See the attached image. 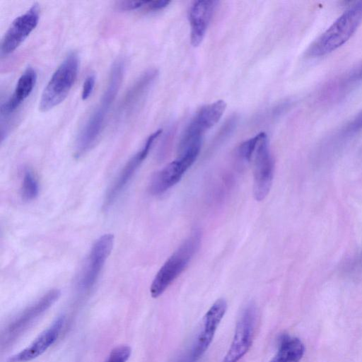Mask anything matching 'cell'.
<instances>
[{"mask_svg":"<svg viewBox=\"0 0 362 362\" xmlns=\"http://www.w3.org/2000/svg\"><path fill=\"white\" fill-rule=\"evenodd\" d=\"M362 79V64L354 69L350 74V81H358Z\"/></svg>","mask_w":362,"mask_h":362,"instance_id":"484cf974","label":"cell"},{"mask_svg":"<svg viewBox=\"0 0 362 362\" xmlns=\"http://www.w3.org/2000/svg\"><path fill=\"white\" fill-rule=\"evenodd\" d=\"M95 83V77L93 74L88 76L83 84L81 98L82 100H87L93 90Z\"/></svg>","mask_w":362,"mask_h":362,"instance_id":"cb8c5ba5","label":"cell"},{"mask_svg":"<svg viewBox=\"0 0 362 362\" xmlns=\"http://www.w3.org/2000/svg\"><path fill=\"white\" fill-rule=\"evenodd\" d=\"M40 7L34 4L26 12L18 16L10 25L1 43V53L8 55L16 50L37 26Z\"/></svg>","mask_w":362,"mask_h":362,"instance_id":"30bf717a","label":"cell"},{"mask_svg":"<svg viewBox=\"0 0 362 362\" xmlns=\"http://www.w3.org/2000/svg\"><path fill=\"white\" fill-rule=\"evenodd\" d=\"M147 1H119L115 6L120 11H132L145 6Z\"/></svg>","mask_w":362,"mask_h":362,"instance_id":"603a6c76","label":"cell"},{"mask_svg":"<svg viewBox=\"0 0 362 362\" xmlns=\"http://www.w3.org/2000/svg\"><path fill=\"white\" fill-rule=\"evenodd\" d=\"M64 322L65 316H59L28 346L11 356L7 362H29L41 356L57 339Z\"/></svg>","mask_w":362,"mask_h":362,"instance_id":"4fadbf2b","label":"cell"},{"mask_svg":"<svg viewBox=\"0 0 362 362\" xmlns=\"http://www.w3.org/2000/svg\"><path fill=\"white\" fill-rule=\"evenodd\" d=\"M226 108V103L222 100L200 108L185 129L179 144L186 145L202 141L204 134L219 121Z\"/></svg>","mask_w":362,"mask_h":362,"instance_id":"ba28073f","label":"cell"},{"mask_svg":"<svg viewBox=\"0 0 362 362\" xmlns=\"http://www.w3.org/2000/svg\"><path fill=\"white\" fill-rule=\"evenodd\" d=\"M259 134L242 143L238 148V155L245 161H250L256 148Z\"/></svg>","mask_w":362,"mask_h":362,"instance_id":"ffe728a7","label":"cell"},{"mask_svg":"<svg viewBox=\"0 0 362 362\" xmlns=\"http://www.w3.org/2000/svg\"><path fill=\"white\" fill-rule=\"evenodd\" d=\"M217 1L199 0L193 2L189 11L191 43L198 46L202 41L213 16Z\"/></svg>","mask_w":362,"mask_h":362,"instance_id":"9a60e30c","label":"cell"},{"mask_svg":"<svg viewBox=\"0 0 362 362\" xmlns=\"http://www.w3.org/2000/svg\"><path fill=\"white\" fill-rule=\"evenodd\" d=\"M78 65V54L70 52L53 73L41 95V112H47L64 100L76 81Z\"/></svg>","mask_w":362,"mask_h":362,"instance_id":"277c9868","label":"cell"},{"mask_svg":"<svg viewBox=\"0 0 362 362\" xmlns=\"http://www.w3.org/2000/svg\"><path fill=\"white\" fill-rule=\"evenodd\" d=\"M170 3L166 0L147 1L145 6L150 11H156L165 8Z\"/></svg>","mask_w":362,"mask_h":362,"instance_id":"d4e9b609","label":"cell"},{"mask_svg":"<svg viewBox=\"0 0 362 362\" xmlns=\"http://www.w3.org/2000/svg\"><path fill=\"white\" fill-rule=\"evenodd\" d=\"M114 243L112 234L100 236L93 244L81 273L78 287L82 291L90 289L95 283Z\"/></svg>","mask_w":362,"mask_h":362,"instance_id":"9c48e42d","label":"cell"},{"mask_svg":"<svg viewBox=\"0 0 362 362\" xmlns=\"http://www.w3.org/2000/svg\"><path fill=\"white\" fill-rule=\"evenodd\" d=\"M259 138L253 153V193L256 200L262 201L268 194L274 176V160L269 148L267 136L259 134Z\"/></svg>","mask_w":362,"mask_h":362,"instance_id":"5b68a950","label":"cell"},{"mask_svg":"<svg viewBox=\"0 0 362 362\" xmlns=\"http://www.w3.org/2000/svg\"><path fill=\"white\" fill-rule=\"evenodd\" d=\"M161 133L162 129H158L151 134L146 139L142 148H141L124 165L106 194L104 202L105 208H109L115 202L140 165L145 160L155 141Z\"/></svg>","mask_w":362,"mask_h":362,"instance_id":"7c38bea8","label":"cell"},{"mask_svg":"<svg viewBox=\"0 0 362 362\" xmlns=\"http://www.w3.org/2000/svg\"><path fill=\"white\" fill-rule=\"evenodd\" d=\"M158 71L156 70H150L146 72L132 86L126 95L122 107V113H129L135 106L142 99L144 95L148 91V88L153 83Z\"/></svg>","mask_w":362,"mask_h":362,"instance_id":"e0dca14e","label":"cell"},{"mask_svg":"<svg viewBox=\"0 0 362 362\" xmlns=\"http://www.w3.org/2000/svg\"><path fill=\"white\" fill-rule=\"evenodd\" d=\"M201 238L200 230H194L165 261L151 283L150 293L153 298L160 296L185 270L198 250Z\"/></svg>","mask_w":362,"mask_h":362,"instance_id":"3957f363","label":"cell"},{"mask_svg":"<svg viewBox=\"0 0 362 362\" xmlns=\"http://www.w3.org/2000/svg\"><path fill=\"white\" fill-rule=\"evenodd\" d=\"M124 64L121 59L116 60L110 73L108 83L101 99L95 109L81 129L76 144V156L86 153L95 143L121 86L124 75Z\"/></svg>","mask_w":362,"mask_h":362,"instance_id":"6da1fadb","label":"cell"},{"mask_svg":"<svg viewBox=\"0 0 362 362\" xmlns=\"http://www.w3.org/2000/svg\"><path fill=\"white\" fill-rule=\"evenodd\" d=\"M304 352L305 346L298 338L284 336L277 353L269 362H300Z\"/></svg>","mask_w":362,"mask_h":362,"instance_id":"ac0fdd59","label":"cell"},{"mask_svg":"<svg viewBox=\"0 0 362 362\" xmlns=\"http://www.w3.org/2000/svg\"><path fill=\"white\" fill-rule=\"evenodd\" d=\"M362 128V110H361L351 121L344 127V134H353Z\"/></svg>","mask_w":362,"mask_h":362,"instance_id":"7402d4cb","label":"cell"},{"mask_svg":"<svg viewBox=\"0 0 362 362\" xmlns=\"http://www.w3.org/2000/svg\"><path fill=\"white\" fill-rule=\"evenodd\" d=\"M37 73L32 67H28L19 78L13 93L1 105V119L13 113L30 95L37 81Z\"/></svg>","mask_w":362,"mask_h":362,"instance_id":"2e32d148","label":"cell"},{"mask_svg":"<svg viewBox=\"0 0 362 362\" xmlns=\"http://www.w3.org/2000/svg\"><path fill=\"white\" fill-rule=\"evenodd\" d=\"M193 163V160L184 157H177L168 163L153 177L150 184L151 193L160 194L173 187Z\"/></svg>","mask_w":362,"mask_h":362,"instance_id":"5bb4252c","label":"cell"},{"mask_svg":"<svg viewBox=\"0 0 362 362\" xmlns=\"http://www.w3.org/2000/svg\"><path fill=\"white\" fill-rule=\"evenodd\" d=\"M22 195L25 200H33L38 194L39 185L35 176L30 170H26L24 173L22 182Z\"/></svg>","mask_w":362,"mask_h":362,"instance_id":"d6986e66","label":"cell"},{"mask_svg":"<svg viewBox=\"0 0 362 362\" xmlns=\"http://www.w3.org/2000/svg\"><path fill=\"white\" fill-rule=\"evenodd\" d=\"M227 310V303L223 298L218 299L210 307L202 320L199 332L185 362H196L210 346L218 327Z\"/></svg>","mask_w":362,"mask_h":362,"instance_id":"52a82bcc","label":"cell"},{"mask_svg":"<svg viewBox=\"0 0 362 362\" xmlns=\"http://www.w3.org/2000/svg\"><path fill=\"white\" fill-rule=\"evenodd\" d=\"M361 21L362 1H358L347 8L309 46L305 55L317 57L334 51L352 36Z\"/></svg>","mask_w":362,"mask_h":362,"instance_id":"7a4b0ae2","label":"cell"},{"mask_svg":"<svg viewBox=\"0 0 362 362\" xmlns=\"http://www.w3.org/2000/svg\"><path fill=\"white\" fill-rule=\"evenodd\" d=\"M257 322V308L250 303L239 317L233 341L223 362H238L248 351L255 337Z\"/></svg>","mask_w":362,"mask_h":362,"instance_id":"8992f818","label":"cell"},{"mask_svg":"<svg viewBox=\"0 0 362 362\" xmlns=\"http://www.w3.org/2000/svg\"><path fill=\"white\" fill-rule=\"evenodd\" d=\"M132 349L127 345H120L114 348L105 362H127L130 357Z\"/></svg>","mask_w":362,"mask_h":362,"instance_id":"44dd1931","label":"cell"},{"mask_svg":"<svg viewBox=\"0 0 362 362\" xmlns=\"http://www.w3.org/2000/svg\"><path fill=\"white\" fill-rule=\"evenodd\" d=\"M58 289H52L22 311L8 326L5 340H12L47 310L60 297Z\"/></svg>","mask_w":362,"mask_h":362,"instance_id":"8fae6325","label":"cell"}]
</instances>
